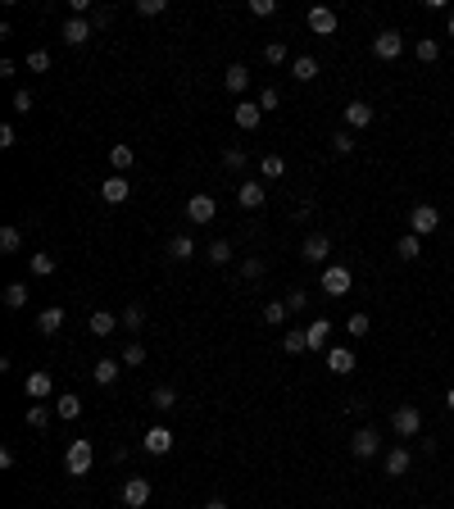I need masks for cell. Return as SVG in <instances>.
I'll return each instance as SVG.
<instances>
[{
	"label": "cell",
	"mask_w": 454,
	"mask_h": 509,
	"mask_svg": "<svg viewBox=\"0 0 454 509\" xmlns=\"http://www.w3.org/2000/svg\"><path fill=\"white\" fill-rule=\"evenodd\" d=\"M318 287H323V296H346L354 287V273L332 264V268H323V282H318Z\"/></svg>",
	"instance_id": "cell-5"
},
{
	"label": "cell",
	"mask_w": 454,
	"mask_h": 509,
	"mask_svg": "<svg viewBox=\"0 0 454 509\" xmlns=\"http://www.w3.org/2000/svg\"><path fill=\"white\" fill-rule=\"evenodd\" d=\"M51 391H55L51 373H28V382H23V395H28V400H46Z\"/></svg>",
	"instance_id": "cell-19"
},
{
	"label": "cell",
	"mask_w": 454,
	"mask_h": 509,
	"mask_svg": "<svg viewBox=\"0 0 454 509\" xmlns=\"http://www.w3.org/2000/svg\"><path fill=\"white\" fill-rule=\"evenodd\" d=\"M19 146V132H14V123H5V128H0V151H14Z\"/></svg>",
	"instance_id": "cell-50"
},
{
	"label": "cell",
	"mask_w": 454,
	"mask_h": 509,
	"mask_svg": "<svg viewBox=\"0 0 454 509\" xmlns=\"http://www.w3.org/2000/svg\"><path fill=\"white\" fill-rule=\"evenodd\" d=\"M373 55H377V59H386V64H391V59H400V55H404V36H400L396 28L377 32V36H373Z\"/></svg>",
	"instance_id": "cell-6"
},
{
	"label": "cell",
	"mask_w": 454,
	"mask_h": 509,
	"mask_svg": "<svg viewBox=\"0 0 454 509\" xmlns=\"http://www.w3.org/2000/svg\"><path fill=\"white\" fill-rule=\"evenodd\" d=\"M327 255H332V237L327 232H309L300 246V259L304 264H327Z\"/></svg>",
	"instance_id": "cell-4"
},
{
	"label": "cell",
	"mask_w": 454,
	"mask_h": 509,
	"mask_svg": "<svg viewBox=\"0 0 454 509\" xmlns=\"http://www.w3.org/2000/svg\"><path fill=\"white\" fill-rule=\"evenodd\" d=\"M0 251H5V255H19V251H23V228H0Z\"/></svg>",
	"instance_id": "cell-32"
},
{
	"label": "cell",
	"mask_w": 454,
	"mask_h": 509,
	"mask_svg": "<svg viewBox=\"0 0 454 509\" xmlns=\"http://www.w3.org/2000/svg\"><path fill=\"white\" fill-rule=\"evenodd\" d=\"M277 101H282L277 86H264V91H259V109H277Z\"/></svg>",
	"instance_id": "cell-51"
},
{
	"label": "cell",
	"mask_w": 454,
	"mask_h": 509,
	"mask_svg": "<svg viewBox=\"0 0 454 509\" xmlns=\"http://www.w3.org/2000/svg\"><path fill=\"white\" fill-rule=\"evenodd\" d=\"M291 78H296V82H314L318 78V59L314 55H300L296 64H291Z\"/></svg>",
	"instance_id": "cell-28"
},
{
	"label": "cell",
	"mask_w": 454,
	"mask_h": 509,
	"mask_svg": "<svg viewBox=\"0 0 454 509\" xmlns=\"http://www.w3.org/2000/svg\"><path fill=\"white\" fill-rule=\"evenodd\" d=\"M436 228H440V209L436 205H413L409 209V232L413 237H432Z\"/></svg>",
	"instance_id": "cell-3"
},
{
	"label": "cell",
	"mask_w": 454,
	"mask_h": 509,
	"mask_svg": "<svg viewBox=\"0 0 454 509\" xmlns=\"http://www.w3.org/2000/svg\"><path fill=\"white\" fill-rule=\"evenodd\" d=\"M91 464H96V445H91L87 437L68 441V450H64V473H68V478H87Z\"/></svg>",
	"instance_id": "cell-1"
},
{
	"label": "cell",
	"mask_w": 454,
	"mask_h": 509,
	"mask_svg": "<svg viewBox=\"0 0 454 509\" xmlns=\"http://www.w3.org/2000/svg\"><path fill=\"white\" fill-rule=\"evenodd\" d=\"M28 69L32 73H46V69H51V51H32L28 55Z\"/></svg>",
	"instance_id": "cell-48"
},
{
	"label": "cell",
	"mask_w": 454,
	"mask_h": 509,
	"mask_svg": "<svg viewBox=\"0 0 454 509\" xmlns=\"http://www.w3.org/2000/svg\"><path fill=\"white\" fill-rule=\"evenodd\" d=\"M205 509H227V505H223V500H210V505H205Z\"/></svg>",
	"instance_id": "cell-56"
},
{
	"label": "cell",
	"mask_w": 454,
	"mask_h": 509,
	"mask_svg": "<svg viewBox=\"0 0 454 509\" xmlns=\"http://www.w3.org/2000/svg\"><path fill=\"white\" fill-rule=\"evenodd\" d=\"M413 55H418L423 64H436V59H440V41H436V36H423V41L413 46Z\"/></svg>",
	"instance_id": "cell-33"
},
{
	"label": "cell",
	"mask_w": 454,
	"mask_h": 509,
	"mask_svg": "<svg viewBox=\"0 0 454 509\" xmlns=\"http://www.w3.org/2000/svg\"><path fill=\"white\" fill-rule=\"evenodd\" d=\"M123 505H128V509H145V505H150V482H145V478H128V482H123Z\"/></svg>",
	"instance_id": "cell-8"
},
{
	"label": "cell",
	"mask_w": 454,
	"mask_h": 509,
	"mask_svg": "<svg viewBox=\"0 0 454 509\" xmlns=\"http://www.w3.org/2000/svg\"><path fill=\"white\" fill-rule=\"evenodd\" d=\"M91 32H96V23H91V19L73 14V19L64 23V46H82V41H91Z\"/></svg>",
	"instance_id": "cell-11"
},
{
	"label": "cell",
	"mask_w": 454,
	"mask_h": 509,
	"mask_svg": "<svg viewBox=\"0 0 454 509\" xmlns=\"http://www.w3.org/2000/svg\"><path fill=\"white\" fill-rule=\"evenodd\" d=\"M109 164H114L118 173H128L132 164H137V151H132V146H114V151H109Z\"/></svg>",
	"instance_id": "cell-30"
},
{
	"label": "cell",
	"mask_w": 454,
	"mask_h": 509,
	"mask_svg": "<svg viewBox=\"0 0 454 509\" xmlns=\"http://www.w3.org/2000/svg\"><path fill=\"white\" fill-rule=\"evenodd\" d=\"M282 351H287V355H304V351H309L304 332H282Z\"/></svg>",
	"instance_id": "cell-38"
},
{
	"label": "cell",
	"mask_w": 454,
	"mask_h": 509,
	"mask_svg": "<svg viewBox=\"0 0 454 509\" xmlns=\"http://www.w3.org/2000/svg\"><path fill=\"white\" fill-rule=\"evenodd\" d=\"M264 201H268L264 182H241V187H237V205L241 209H264Z\"/></svg>",
	"instance_id": "cell-16"
},
{
	"label": "cell",
	"mask_w": 454,
	"mask_h": 509,
	"mask_svg": "<svg viewBox=\"0 0 454 509\" xmlns=\"http://www.w3.org/2000/svg\"><path fill=\"white\" fill-rule=\"evenodd\" d=\"M118 368H123V359H100V364L91 368L96 387H114V382H118Z\"/></svg>",
	"instance_id": "cell-22"
},
{
	"label": "cell",
	"mask_w": 454,
	"mask_h": 509,
	"mask_svg": "<svg viewBox=\"0 0 454 509\" xmlns=\"http://www.w3.org/2000/svg\"><path fill=\"white\" fill-rule=\"evenodd\" d=\"M327 337H332V323L318 314L309 328H304V341H309V351H327Z\"/></svg>",
	"instance_id": "cell-18"
},
{
	"label": "cell",
	"mask_w": 454,
	"mask_h": 509,
	"mask_svg": "<svg viewBox=\"0 0 454 509\" xmlns=\"http://www.w3.org/2000/svg\"><path fill=\"white\" fill-rule=\"evenodd\" d=\"M223 168L241 173V168H245V151H237V146H232V151H223Z\"/></svg>",
	"instance_id": "cell-46"
},
{
	"label": "cell",
	"mask_w": 454,
	"mask_h": 509,
	"mask_svg": "<svg viewBox=\"0 0 454 509\" xmlns=\"http://www.w3.org/2000/svg\"><path fill=\"white\" fill-rule=\"evenodd\" d=\"M350 450H354V459H373L377 450H382V432H377V428H359L350 437Z\"/></svg>",
	"instance_id": "cell-7"
},
{
	"label": "cell",
	"mask_w": 454,
	"mask_h": 509,
	"mask_svg": "<svg viewBox=\"0 0 454 509\" xmlns=\"http://www.w3.org/2000/svg\"><path fill=\"white\" fill-rule=\"evenodd\" d=\"M309 32H314V36H332V32H336V14H332L327 5H314V9H309Z\"/></svg>",
	"instance_id": "cell-15"
},
{
	"label": "cell",
	"mask_w": 454,
	"mask_h": 509,
	"mask_svg": "<svg viewBox=\"0 0 454 509\" xmlns=\"http://www.w3.org/2000/svg\"><path fill=\"white\" fill-rule=\"evenodd\" d=\"M241 278H245V282H259V278H264V259L245 255V264H241Z\"/></svg>",
	"instance_id": "cell-42"
},
{
	"label": "cell",
	"mask_w": 454,
	"mask_h": 509,
	"mask_svg": "<svg viewBox=\"0 0 454 509\" xmlns=\"http://www.w3.org/2000/svg\"><path fill=\"white\" fill-rule=\"evenodd\" d=\"M327 368H332L336 378H350V373H354V351H346V346H332V351H327Z\"/></svg>",
	"instance_id": "cell-17"
},
{
	"label": "cell",
	"mask_w": 454,
	"mask_h": 509,
	"mask_svg": "<svg viewBox=\"0 0 454 509\" xmlns=\"http://www.w3.org/2000/svg\"><path fill=\"white\" fill-rule=\"evenodd\" d=\"M5 305L23 309V305H28V287H23V282H9V287H5Z\"/></svg>",
	"instance_id": "cell-39"
},
{
	"label": "cell",
	"mask_w": 454,
	"mask_h": 509,
	"mask_svg": "<svg viewBox=\"0 0 454 509\" xmlns=\"http://www.w3.org/2000/svg\"><path fill=\"white\" fill-rule=\"evenodd\" d=\"M168 9V0H137V14L141 19H155V14H164Z\"/></svg>",
	"instance_id": "cell-43"
},
{
	"label": "cell",
	"mask_w": 454,
	"mask_h": 509,
	"mask_svg": "<svg viewBox=\"0 0 454 509\" xmlns=\"http://www.w3.org/2000/svg\"><path fill=\"white\" fill-rule=\"evenodd\" d=\"M187 218H191V223L218 218V201H214V196H191V201H187Z\"/></svg>",
	"instance_id": "cell-12"
},
{
	"label": "cell",
	"mask_w": 454,
	"mask_h": 509,
	"mask_svg": "<svg viewBox=\"0 0 454 509\" xmlns=\"http://www.w3.org/2000/svg\"><path fill=\"white\" fill-rule=\"evenodd\" d=\"M259 173H264L268 182H273V178H287V159H282L277 151H268V155L259 159Z\"/></svg>",
	"instance_id": "cell-25"
},
{
	"label": "cell",
	"mask_w": 454,
	"mask_h": 509,
	"mask_svg": "<svg viewBox=\"0 0 454 509\" xmlns=\"http://www.w3.org/2000/svg\"><path fill=\"white\" fill-rule=\"evenodd\" d=\"M445 409H450V414H454V387L445 391Z\"/></svg>",
	"instance_id": "cell-55"
},
{
	"label": "cell",
	"mask_w": 454,
	"mask_h": 509,
	"mask_svg": "<svg viewBox=\"0 0 454 509\" xmlns=\"http://www.w3.org/2000/svg\"><path fill=\"white\" fill-rule=\"evenodd\" d=\"M368 123H373V105H368V101H350L346 105V128L359 132V128H368Z\"/></svg>",
	"instance_id": "cell-20"
},
{
	"label": "cell",
	"mask_w": 454,
	"mask_h": 509,
	"mask_svg": "<svg viewBox=\"0 0 454 509\" xmlns=\"http://www.w3.org/2000/svg\"><path fill=\"white\" fill-rule=\"evenodd\" d=\"M55 414L64 418V423H73V418L82 414V400H78V395H59V400H55Z\"/></svg>",
	"instance_id": "cell-31"
},
{
	"label": "cell",
	"mask_w": 454,
	"mask_h": 509,
	"mask_svg": "<svg viewBox=\"0 0 454 509\" xmlns=\"http://www.w3.org/2000/svg\"><path fill=\"white\" fill-rule=\"evenodd\" d=\"M28 428L46 432V428H51V409H46V405H28Z\"/></svg>",
	"instance_id": "cell-35"
},
{
	"label": "cell",
	"mask_w": 454,
	"mask_h": 509,
	"mask_svg": "<svg viewBox=\"0 0 454 509\" xmlns=\"http://www.w3.org/2000/svg\"><path fill=\"white\" fill-rule=\"evenodd\" d=\"M168 255H173V259H191L195 255V241L187 237V232H177V237H168Z\"/></svg>",
	"instance_id": "cell-29"
},
{
	"label": "cell",
	"mask_w": 454,
	"mask_h": 509,
	"mask_svg": "<svg viewBox=\"0 0 454 509\" xmlns=\"http://www.w3.org/2000/svg\"><path fill=\"white\" fill-rule=\"evenodd\" d=\"M141 445H145V450H150V455H168V450H173V428L155 423V428H150V432H145V437H141Z\"/></svg>",
	"instance_id": "cell-10"
},
{
	"label": "cell",
	"mask_w": 454,
	"mask_h": 509,
	"mask_svg": "<svg viewBox=\"0 0 454 509\" xmlns=\"http://www.w3.org/2000/svg\"><path fill=\"white\" fill-rule=\"evenodd\" d=\"M150 405L159 409V414H173V409H177V391L173 387H155L150 391Z\"/></svg>",
	"instance_id": "cell-27"
},
{
	"label": "cell",
	"mask_w": 454,
	"mask_h": 509,
	"mask_svg": "<svg viewBox=\"0 0 454 509\" xmlns=\"http://www.w3.org/2000/svg\"><path fill=\"white\" fill-rule=\"evenodd\" d=\"M118 323H123V328H132V332H137L141 323H145V309H141V305H128V309L118 314Z\"/></svg>",
	"instance_id": "cell-41"
},
{
	"label": "cell",
	"mask_w": 454,
	"mask_h": 509,
	"mask_svg": "<svg viewBox=\"0 0 454 509\" xmlns=\"http://www.w3.org/2000/svg\"><path fill=\"white\" fill-rule=\"evenodd\" d=\"M87 332H91V337H109V332H118V318L109 314V309H96L91 323H87Z\"/></svg>",
	"instance_id": "cell-23"
},
{
	"label": "cell",
	"mask_w": 454,
	"mask_h": 509,
	"mask_svg": "<svg viewBox=\"0 0 454 509\" xmlns=\"http://www.w3.org/2000/svg\"><path fill=\"white\" fill-rule=\"evenodd\" d=\"M128 196H132V182L123 178V173H114V178L100 182V201H105V205H123Z\"/></svg>",
	"instance_id": "cell-9"
},
{
	"label": "cell",
	"mask_w": 454,
	"mask_h": 509,
	"mask_svg": "<svg viewBox=\"0 0 454 509\" xmlns=\"http://www.w3.org/2000/svg\"><path fill=\"white\" fill-rule=\"evenodd\" d=\"M28 268L36 273V278H51V273H55V255H28Z\"/></svg>",
	"instance_id": "cell-36"
},
{
	"label": "cell",
	"mask_w": 454,
	"mask_h": 509,
	"mask_svg": "<svg viewBox=\"0 0 454 509\" xmlns=\"http://www.w3.org/2000/svg\"><path fill=\"white\" fill-rule=\"evenodd\" d=\"M346 332L359 341V337H368V332H373V318H368V314H350V318H346Z\"/></svg>",
	"instance_id": "cell-37"
},
{
	"label": "cell",
	"mask_w": 454,
	"mask_h": 509,
	"mask_svg": "<svg viewBox=\"0 0 454 509\" xmlns=\"http://www.w3.org/2000/svg\"><path fill=\"white\" fill-rule=\"evenodd\" d=\"M109 19H114V9H91V23H96V28H109Z\"/></svg>",
	"instance_id": "cell-53"
},
{
	"label": "cell",
	"mask_w": 454,
	"mask_h": 509,
	"mask_svg": "<svg viewBox=\"0 0 454 509\" xmlns=\"http://www.w3.org/2000/svg\"><path fill=\"white\" fill-rule=\"evenodd\" d=\"M287 305H291V314H296V309H304V305H309V291H291Z\"/></svg>",
	"instance_id": "cell-52"
},
{
	"label": "cell",
	"mask_w": 454,
	"mask_h": 509,
	"mask_svg": "<svg viewBox=\"0 0 454 509\" xmlns=\"http://www.w3.org/2000/svg\"><path fill=\"white\" fill-rule=\"evenodd\" d=\"M223 82H227V91H245V86H250V69L245 64H227V73H223Z\"/></svg>",
	"instance_id": "cell-24"
},
{
	"label": "cell",
	"mask_w": 454,
	"mask_h": 509,
	"mask_svg": "<svg viewBox=\"0 0 454 509\" xmlns=\"http://www.w3.org/2000/svg\"><path fill=\"white\" fill-rule=\"evenodd\" d=\"M391 432H396V437H423V409L400 405L396 414H391Z\"/></svg>",
	"instance_id": "cell-2"
},
{
	"label": "cell",
	"mask_w": 454,
	"mask_h": 509,
	"mask_svg": "<svg viewBox=\"0 0 454 509\" xmlns=\"http://www.w3.org/2000/svg\"><path fill=\"white\" fill-rule=\"evenodd\" d=\"M264 59H268V64H282V59H287V41H268L264 46Z\"/></svg>",
	"instance_id": "cell-47"
},
{
	"label": "cell",
	"mask_w": 454,
	"mask_h": 509,
	"mask_svg": "<svg viewBox=\"0 0 454 509\" xmlns=\"http://www.w3.org/2000/svg\"><path fill=\"white\" fill-rule=\"evenodd\" d=\"M409 464H413V455L404 450V445H391V450H386V459H382L386 478H404V473H409Z\"/></svg>",
	"instance_id": "cell-14"
},
{
	"label": "cell",
	"mask_w": 454,
	"mask_h": 509,
	"mask_svg": "<svg viewBox=\"0 0 454 509\" xmlns=\"http://www.w3.org/2000/svg\"><path fill=\"white\" fill-rule=\"evenodd\" d=\"M291 318V305L287 301H268L264 305V323H273V328H277V323H287Z\"/></svg>",
	"instance_id": "cell-34"
},
{
	"label": "cell",
	"mask_w": 454,
	"mask_h": 509,
	"mask_svg": "<svg viewBox=\"0 0 454 509\" xmlns=\"http://www.w3.org/2000/svg\"><path fill=\"white\" fill-rule=\"evenodd\" d=\"M205 255H210V264H227V259H232V246H227V241H214Z\"/></svg>",
	"instance_id": "cell-45"
},
{
	"label": "cell",
	"mask_w": 454,
	"mask_h": 509,
	"mask_svg": "<svg viewBox=\"0 0 454 509\" xmlns=\"http://www.w3.org/2000/svg\"><path fill=\"white\" fill-rule=\"evenodd\" d=\"M232 123H237L241 132H254V128L264 123V109H259V105H250V101H241L237 109H232Z\"/></svg>",
	"instance_id": "cell-13"
},
{
	"label": "cell",
	"mask_w": 454,
	"mask_h": 509,
	"mask_svg": "<svg viewBox=\"0 0 454 509\" xmlns=\"http://www.w3.org/2000/svg\"><path fill=\"white\" fill-rule=\"evenodd\" d=\"M123 364H128V368H137V364H145V346H141V341H132L128 351H123Z\"/></svg>",
	"instance_id": "cell-44"
},
{
	"label": "cell",
	"mask_w": 454,
	"mask_h": 509,
	"mask_svg": "<svg viewBox=\"0 0 454 509\" xmlns=\"http://www.w3.org/2000/svg\"><path fill=\"white\" fill-rule=\"evenodd\" d=\"M445 32H450V41H454V14H450V23H445Z\"/></svg>",
	"instance_id": "cell-57"
},
{
	"label": "cell",
	"mask_w": 454,
	"mask_h": 509,
	"mask_svg": "<svg viewBox=\"0 0 454 509\" xmlns=\"http://www.w3.org/2000/svg\"><path fill=\"white\" fill-rule=\"evenodd\" d=\"M14 109H19V114H28V109H32V96H28V91H14Z\"/></svg>",
	"instance_id": "cell-54"
},
{
	"label": "cell",
	"mask_w": 454,
	"mask_h": 509,
	"mask_svg": "<svg viewBox=\"0 0 454 509\" xmlns=\"http://www.w3.org/2000/svg\"><path fill=\"white\" fill-rule=\"evenodd\" d=\"M59 328H64V309H59V305H51V309H41V314H36V332L55 337Z\"/></svg>",
	"instance_id": "cell-21"
},
{
	"label": "cell",
	"mask_w": 454,
	"mask_h": 509,
	"mask_svg": "<svg viewBox=\"0 0 454 509\" xmlns=\"http://www.w3.org/2000/svg\"><path fill=\"white\" fill-rule=\"evenodd\" d=\"M332 151H336V155H354V132H350V128L332 132Z\"/></svg>",
	"instance_id": "cell-40"
},
{
	"label": "cell",
	"mask_w": 454,
	"mask_h": 509,
	"mask_svg": "<svg viewBox=\"0 0 454 509\" xmlns=\"http://www.w3.org/2000/svg\"><path fill=\"white\" fill-rule=\"evenodd\" d=\"M250 14H254V19H268V14H277V0H250Z\"/></svg>",
	"instance_id": "cell-49"
},
{
	"label": "cell",
	"mask_w": 454,
	"mask_h": 509,
	"mask_svg": "<svg viewBox=\"0 0 454 509\" xmlns=\"http://www.w3.org/2000/svg\"><path fill=\"white\" fill-rule=\"evenodd\" d=\"M396 255L404 259V264H409V259H418V255H423V237H413V232H404V237L396 241Z\"/></svg>",
	"instance_id": "cell-26"
}]
</instances>
